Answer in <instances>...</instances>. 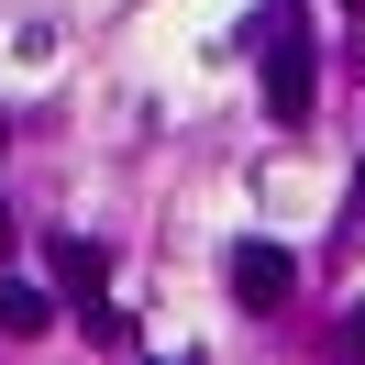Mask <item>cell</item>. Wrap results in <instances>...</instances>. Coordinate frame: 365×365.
<instances>
[{
  "label": "cell",
  "mask_w": 365,
  "mask_h": 365,
  "mask_svg": "<svg viewBox=\"0 0 365 365\" xmlns=\"http://www.w3.org/2000/svg\"><path fill=\"white\" fill-rule=\"evenodd\" d=\"M266 111L277 122H310V34H299L288 0H277V34H266Z\"/></svg>",
  "instance_id": "cell-1"
},
{
  "label": "cell",
  "mask_w": 365,
  "mask_h": 365,
  "mask_svg": "<svg viewBox=\"0 0 365 365\" xmlns=\"http://www.w3.org/2000/svg\"><path fill=\"white\" fill-rule=\"evenodd\" d=\"M232 299H244V310H277V299H288L299 288V266H288V255H277V244H232Z\"/></svg>",
  "instance_id": "cell-2"
},
{
  "label": "cell",
  "mask_w": 365,
  "mask_h": 365,
  "mask_svg": "<svg viewBox=\"0 0 365 365\" xmlns=\"http://www.w3.org/2000/svg\"><path fill=\"white\" fill-rule=\"evenodd\" d=\"M45 266H56V288H67V299H89V310H100V288H111V255H100V244L56 232V255H45Z\"/></svg>",
  "instance_id": "cell-3"
},
{
  "label": "cell",
  "mask_w": 365,
  "mask_h": 365,
  "mask_svg": "<svg viewBox=\"0 0 365 365\" xmlns=\"http://www.w3.org/2000/svg\"><path fill=\"white\" fill-rule=\"evenodd\" d=\"M0 332H23V343H34V332H56V299L11 277V288H0Z\"/></svg>",
  "instance_id": "cell-4"
},
{
  "label": "cell",
  "mask_w": 365,
  "mask_h": 365,
  "mask_svg": "<svg viewBox=\"0 0 365 365\" xmlns=\"http://www.w3.org/2000/svg\"><path fill=\"white\" fill-rule=\"evenodd\" d=\"M343 343H354V354H365V299H354V310H343Z\"/></svg>",
  "instance_id": "cell-5"
},
{
  "label": "cell",
  "mask_w": 365,
  "mask_h": 365,
  "mask_svg": "<svg viewBox=\"0 0 365 365\" xmlns=\"http://www.w3.org/2000/svg\"><path fill=\"white\" fill-rule=\"evenodd\" d=\"M354 11H365V0H354Z\"/></svg>",
  "instance_id": "cell-6"
}]
</instances>
